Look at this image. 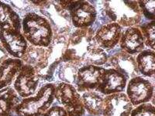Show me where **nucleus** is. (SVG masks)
Here are the masks:
<instances>
[{"label": "nucleus", "instance_id": "obj_1", "mask_svg": "<svg viewBox=\"0 0 155 116\" xmlns=\"http://www.w3.org/2000/svg\"><path fill=\"white\" fill-rule=\"evenodd\" d=\"M96 44L93 29H77L69 36L62 61L72 63L78 67H82L88 53Z\"/></svg>", "mask_w": 155, "mask_h": 116}, {"label": "nucleus", "instance_id": "obj_2", "mask_svg": "<svg viewBox=\"0 0 155 116\" xmlns=\"http://www.w3.org/2000/svg\"><path fill=\"white\" fill-rule=\"evenodd\" d=\"M21 31L32 46L48 47L53 40V31L49 21L44 16L33 11L23 16Z\"/></svg>", "mask_w": 155, "mask_h": 116}, {"label": "nucleus", "instance_id": "obj_3", "mask_svg": "<svg viewBox=\"0 0 155 116\" xmlns=\"http://www.w3.org/2000/svg\"><path fill=\"white\" fill-rule=\"evenodd\" d=\"M56 84L46 83L33 96L22 98L15 108L17 116H43L55 100Z\"/></svg>", "mask_w": 155, "mask_h": 116}, {"label": "nucleus", "instance_id": "obj_4", "mask_svg": "<svg viewBox=\"0 0 155 116\" xmlns=\"http://www.w3.org/2000/svg\"><path fill=\"white\" fill-rule=\"evenodd\" d=\"M103 11L112 23L122 27H134L141 21L142 14L137 1H106L102 2Z\"/></svg>", "mask_w": 155, "mask_h": 116}, {"label": "nucleus", "instance_id": "obj_5", "mask_svg": "<svg viewBox=\"0 0 155 116\" xmlns=\"http://www.w3.org/2000/svg\"><path fill=\"white\" fill-rule=\"evenodd\" d=\"M54 98L65 109L68 116H85L81 95L73 85L63 82L56 84Z\"/></svg>", "mask_w": 155, "mask_h": 116}, {"label": "nucleus", "instance_id": "obj_6", "mask_svg": "<svg viewBox=\"0 0 155 116\" xmlns=\"http://www.w3.org/2000/svg\"><path fill=\"white\" fill-rule=\"evenodd\" d=\"M153 93V82L146 77L137 76L127 81L125 94L134 107L151 102Z\"/></svg>", "mask_w": 155, "mask_h": 116}, {"label": "nucleus", "instance_id": "obj_7", "mask_svg": "<svg viewBox=\"0 0 155 116\" xmlns=\"http://www.w3.org/2000/svg\"><path fill=\"white\" fill-rule=\"evenodd\" d=\"M41 80L38 72L34 67L23 64L12 87L21 98H26L37 93Z\"/></svg>", "mask_w": 155, "mask_h": 116}, {"label": "nucleus", "instance_id": "obj_8", "mask_svg": "<svg viewBox=\"0 0 155 116\" xmlns=\"http://www.w3.org/2000/svg\"><path fill=\"white\" fill-rule=\"evenodd\" d=\"M105 67L95 65H86L79 67L74 86L79 93L93 91L99 85Z\"/></svg>", "mask_w": 155, "mask_h": 116}, {"label": "nucleus", "instance_id": "obj_9", "mask_svg": "<svg viewBox=\"0 0 155 116\" xmlns=\"http://www.w3.org/2000/svg\"><path fill=\"white\" fill-rule=\"evenodd\" d=\"M0 43L11 57L20 60L28 47L22 31L18 30H0Z\"/></svg>", "mask_w": 155, "mask_h": 116}, {"label": "nucleus", "instance_id": "obj_10", "mask_svg": "<svg viewBox=\"0 0 155 116\" xmlns=\"http://www.w3.org/2000/svg\"><path fill=\"white\" fill-rule=\"evenodd\" d=\"M69 14L71 24L77 29L90 27L97 19L95 6L87 1H76Z\"/></svg>", "mask_w": 155, "mask_h": 116}, {"label": "nucleus", "instance_id": "obj_11", "mask_svg": "<svg viewBox=\"0 0 155 116\" xmlns=\"http://www.w3.org/2000/svg\"><path fill=\"white\" fill-rule=\"evenodd\" d=\"M127 81L125 76L115 69L106 68L95 91L104 96L122 93L126 90Z\"/></svg>", "mask_w": 155, "mask_h": 116}, {"label": "nucleus", "instance_id": "obj_12", "mask_svg": "<svg viewBox=\"0 0 155 116\" xmlns=\"http://www.w3.org/2000/svg\"><path fill=\"white\" fill-rule=\"evenodd\" d=\"M134 106L124 92L105 97L102 116H130Z\"/></svg>", "mask_w": 155, "mask_h": 116}, {"label": "nucleus", "instance_id": "obj_13", "mask_svg": "<svg viewBox=\"0 0 155 116\" xmlns=\"http://www.w3.org/2000/svg\"><path fill=\"white\" fill-rule=\"evenodd\" d=\"M106 63H109L110 68L115 69L125 76L127 81L137 76H140L137 70L134 56L129 54L124 51L113 55L108 59Z\"/></svg>", "mask_w": 155, "mask_h": 116}, {"label": "nucleus", "instance_id": "obj_14", "mask_svg": "<svg viewBox=\"0 0 155 116\" xmlns=\"http://www.w3.org/2000/svg\"><path fill=\"white\" fill-rule=\"evenodd\" d=\"M123 33V27L116 23L103 25L95 33L97 44L103 50L113 49L119 44Z\"/></svg>", "mask_w": 155, "mask_h": 116}, {"label": "nucleus", "instance_id": "obj_15", "mask_svg": "<svg viewBox=\"0 0 155 116\" xmlns=\"http://www.w3.org/2000/svg\"><path fill=\"white\" fill-rule=\"evenodd\" d=\"M119 44L123 51L133 56L140 53L145 47L140 30L136 27H128L124 31L123 30Z\"/></svg>", "mask_w": 155, "mask_h": 116}, {"label": "nucleus", "instance_id": "obj_16", "mask_svg": "<svg viewBox=\"0 0 155 116\" xmlns=\"http://www.w3.org/2000/svg\"><path fill=\"white\" fill-rule=\"evenodd\" d=\"M51 49L50 47H42L28 45L24 55L21 58L23 64L34 67L36 71L41 72L48 65Z\"/></svg>", "mask_w": 155, "mask_h": 116}, {"label": "nucleus", "instance_id": "obj_17", "mask_svg": "<svg viewBox=\"0 0 155 116\" xmlns=\"http://www.w3.org/2000/svg\"><path fill=\"white\" fill-rule=\"evenodd\" d=\"M23 66L20 59L9 57L0 63V90L11 86Z\"/></svg>", "mask_w": 155, "mask_h": 116}, {"label": "nucleus", "instance_id": "obj_18", "mask_svg": "<svg viewBox=\"0 0 155 116\" xmlns=\"http://www.w3.org/2000/svg\"><path fill=\"white\" fill-rule=\"evenodd\" d=\"M22 30V19L19 14L9 4L0 1V30Z\"/></svg>", "mask_w": 155, "mask_h": 116}, {"label": "nucleus", "instance_id": "obj_19", "mask_svg": "<svg viewBox=\"0 0 155 116\" xmlns=\"http://www.w3.org/2000/svg\"><path fill=\"white\" fill-rule=\"evenodd\" d=\"M21 100L12 86L0 90V116H17L15 108Z\"/></svg>", "mask_w": 155, "mask_h": 116}, {"label": "nucleus", "instance_id": "obj_20", "mask_svg": "<svg viewBox=\"0 0 155 116\" xmlns=\"http://www.w3.org/2000/svg\"><path fill=\"white\" fill-rule=\"evenodd\" d=\"M105 97L95 90L82 93L81 100L85 112L91 116H102L104 108Z\"/></svg>", "mask_w": 155, "mask_h": 116}, {"label": "nucleus", "instance_id": "obj_21", "mask_svg": "<svg viewBox=\"0 0 155 116\" xmlns=\"http://www.w3.org/2000/svg\"><path fill=\"white\" fill-rule=\"evenodd\" d=\"M140 74L153 78L155 74V52L150 49L143 50L135 57Z\"/></svg>", "mask_w": 155, "mask_h": 116}, {"label": "nucleus", "instance_id": "obj_22", "mask_svg": "<svg viewBox=\"0 0 155 116\" xmlns=\"http://www.w3.org/2000/svg\"><path fill=\"white\" fill-rule=\"evenodd\" d=\"M78 69L79 67L74 65L72 63L61 61L55 69L53 76V81L55 80L57 81H59L58 83L63 82L74 85Z\"/></svg>", "mask_w": 155, "mask_h": 116}, {"label": "nucleus", "instance_id": "obj_23", "mask_svg": "<svg viewBox=\"0 0 155 116\" xmlns=\"http://www.w3.org/2000/svg\"><path fill=\"white\" fill-rule=\"evenodd\" d=\"M141 34L143 36L144 45L154 50L155 48V21H150L142 25L140 27Z\"/></svg>", "mask_w": 155, "mask_h": 116}, {"label": "nucleus", "instance_id": "obj_24", "mask_svg": "<svg viewBox=\"0 0 155 116\" xmlns=\"http://www.w3.org/2000/svg\"><path fill=\"white\" fill-rule=\"evenodd\" d=\"M138 5L140 9L142 16H144L146 19L154 21L155 19V2L151 1H137Z\"/></svg>", "mask_w": 155, "mask_h": 116}, {"label": "nucleus", "instance_id": "obj_25", "mask_svg": "<svg viewBox=\"0 0 155 116\" xmlns=\"http://www.w3.org/2000/svg\"><path fill=\"white\" fill-rule=\"evenodd\" d=\"M130 116H155L154 105L151 102H147L136 106L131 111Z\"/></svg>", "mask_w": 155, "mask_h": 116}, {"label": "nucleus", "instance_id": "obj_26", "mask_svg": "<svg viewBox=\"0 0 155 116\" xmlns=\"http://www.w3.org/2000/svg\"><path fill=\"white\" fill-rule=\"evenodd\" d=\"M43 116H68V114L60 105H52Z\"/></svg>", "mask_w": 155, "mask_h": 116}, {"label": "nucleus", "instance_id": "obj_27", "mask_svg": "<svg viewBox=\"0 0 155 116\" xmlns=\"http://www.w3.org/2000/svg\"><path fill=\"white\" fill-rule=\"evenodd\" d=\"M9 57H11V56L7 53V51L5 50V48L3 47L2 44L0 43V63H2V62L7 60Z\"/></svg>", "mask_w": 155, "mask_h": 116}]
</instances>
